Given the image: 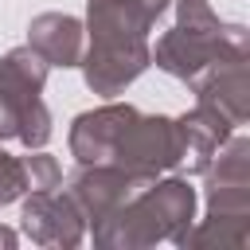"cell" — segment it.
<instances>
[{
	"label": "cell",
	"mask_w": 250,
	"mask_h": 250,
	"mask_svg": "<svg viewBox=\"0 0 250 250\" xmlns=\"http://www.w3.org/2000/svg\"><path fill=\"white\" fill-rule=\"evenodd\" d=\"M156 12L145 0H90L86 4V51H82V82L98 98L125 94L148 66L152 43L148 31L156 27Z\"/></svg>",
	"instance_id": "6da1fadb"
},
{
	"label": "cell",
	"mask_w": 250,
	"mask_h": 250,
	"mask_svg": "<svg viewBox=\"0 0 250 250\" xmlns=\"http://www.w3.org/2000/svg\"><path fill=\"white\" fill-rule=\"evenodd\" d=\"M23 160V176H27V191H47V188H62V168L51 152L43 148H27Z\"/></svg>",
	"instance_id": "7c38bea8"
},
{
	"label": "cell",
	"mask_w": 250,
	"mask_h": 250,
	"mask_svg": "<svg viewBox=\"0 0 250 250\" xmlns=\"http://www.w3.org/2000/svg\"><path fill=\"white\" fill-rule=\"evenodd\" d=\"M47 59L39 51L12 47L0 59V133L4 141H20L23 148H43L51 141V109L43 102L47 86Z\"/></svg>",
	"instance_id": "5b68a950"
},
{
	"label": "cell",
	"mask_w": 250,
	"mask_h": 250,
	"mask_svg": "<svg viewBox=\"0 0 250 250\" xmlns=\"http://www.w3.org/2000/svg\"><path fill=\"white\" fill-rule=\"evenodd\" d=\"M172 4L176 23L152 47V62L164 74L195 86L215 66L250 59V31L242 23L219 20V12L207 0H172Z\"/></svg>",
	"instance_id": "3957f363"
},
{
	"label": "cell",
	"mask_w": 250,
	"mask_h": 250,
	"mask_svg": "<svg viewBox=\"0 0 250 250\" xmlns=\"http://www.w3.org/2000/svg\"><path fill=\"white\" fill-rule=\"evenodd\" d=\"M195 105H203L207 113H215L219 121H227L230 129L246 125V109H250V82H246V59L238 62H223L211 74H203L195 82Z\"/></svg>",
	"instance_id": "9c48e42d"
},
{
	"label": "cell",
	"mask_w": 250,
	"mask_h": 250,
	"mask_svg": "<svg viewBox=\"0 0 250 250\" xmlns=\"http://www.w3.org/2000/svg\"><path fill=\"white\" fill-rule=\"evenodd\" d=\"M0 141H4V133H0Z\"/></svg>",
	"instance_id": "2e32d148"
},
{
	"label": "cell",
	"mask_w": 250,
	"mask_h": 250,
	"mask_svg": "<svg viewBox=\"0 0 250 250\" xmlns=\"http://www.w3.org/2000/svg\"><path fill=\"white\" fill-rule=\"evenodd\" d=\"M207 176V215L184 234V250H242L250 242V141L234 129L211 164Z\"/></svg>",
	"instance_id": "277c9868"
},
{
	"label": "cell",
	"mask_w": 250,
	"mask_h": 250,
	"mask_svg": "<svg viewBox=\"0 0 250 250\" xmlns=\"http://www.w3.org/2000/svg\"><path fill=\"white\" fill-rule=\"evenodd\" d=\"M20 227L35 246H59L70 250L86 238V219L78 215V207L70 203L66 191L47 188V191H27L23 211H20Z\"/></svg>",
	"instance_id": "ba28073f"
},
{
	"label": "cell",
	"mask_w": 250,
	"mask_h": 250,
	"mask_svg": "<svg viewBox=\"0 0 250 250\" xmlns=\"http://www.w3.org/2000/svg\"><path fill=\"white\" fill-rule=\"evenodd\" d=\"M195 223V188L184 176H156L133 191L113 215L90 227L98 250H145L156 242H184Z\"/></svg>",
	"instance_id": "7a4b0ae2"
},
{
	"label": "cell",
	"mask_w": 250,
	"mask_h": 250,
	"mask_svg": "<svg viewBox=\"0 0 250 250\" xmlns=\"http://www.w3.org/2000/svg\"><path fill=\"white\" fill-rule=\"evenodd\" d=\"M27 47L39 51L47 59V66H78L82 62V51H86V27L78 16H66V12H39L31 23H27Z\"/></svg>",
	"instance_id": "30bf717a"
},
{
	"label": "cell",
	"mask_w": 250,
	"mask_h": 250,
	"mask_svg": "<svg viewBox=\"0 0 250 250\" xmlns=\"http://www.w3.org/2000/svg\"><path fill=\"white\" fill-rule=\"evenodd\" d=\"M176 129H180V148H184L180 172H188V176H203V168L211 164V156L219 152V145L234 133L227 121H219L203 105H195L184 117H176Z\"/></svg>",
	"instance_id": "8fae6325"
},
{
	"label": "cell",
	"mask_w": 250,
	"mask_h": 250,
	"mask_svg": "<svg viewBox=\"0 0 250 250\" xmlns=\"http://www.w3.org/2000/svg\"><path fill=\"white\" fill-rule=\"evenodd\" d=\"M145 4H148V8H152V12H156V16H164V12H168V8H172V0H145Z\"/></svg>",
	"instance_id": "5bb4252c"
},
{
	"label": "cell",
	"mask_w": 250,
	"mask_h": 250,
	"mask_svg": "<svg viewBox=\"0 0 250 250\" xmlns=\"http://www.w3.org/2000/svg\"><path fill=\"white\" fill-rule=\"evenodd\" d=\"M145 184H152V180H141V176H133V172L117 168V164H78V172L66 180L62 191L70 195V203L78 207V215L86 219V227H94L105 215H113Z\"/></svg>",
	"instance_id": "52a82bcc"
},
{
	"label": "cell",
	"mask_w": 250,
	"mask_h": 250,
	"mask_svg": "<svg viewBox=\"0 0 250 250\" xmlns=\"http://www.w3.org/2000/svg\"><path fill=\"white\" fill-rule=\"evenodd\" d=\"M0 246H16V234L8 227H0Z\"/></svg>",
	"instance_id": "9a60e30c"
},
{
	"label": "cell",
	"mask_w": 250,
	"mask_h": 250,
	"mask_svg": "<svg viewBox=\"0 0 250 250\" xmlns=\"http://www.w3.org/2000/svg\"><path fill=\"white\" fill-rule=\"evenodd\" d=\"M180 129H176V117H164V113H141L137 105H129L113 145H109V156L105 164H117L141 180H156L164 172H180Z\"/></svg>",
	"instance_id": "8992f818"
},
{
	"label": "cell",
	"mask_w": 250,
	"mask_h": 250,
	"mask_svg": "<svg viewBox=\"0 0 250 250\" xmlns=\"http://www.w3.org/2000/svg\"><path fill=\"white\" fill-rule=\"evenodd\" d=\"M23 195H27V176H23V160L0 148V207L16 203V199H23Z\"/></svg>",
	"instance_id": "4fadbf2b"
}]
</instances>
